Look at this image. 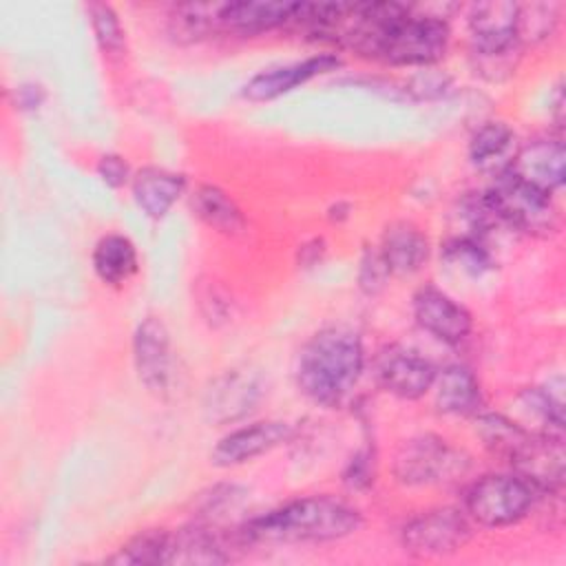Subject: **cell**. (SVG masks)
<instances>
[{
    "label": "cell",
    "mask_w": 566,
    "mask_h": 566,
    "mask_svg": "<svg viewBox=\"0 0 566 566\" xmlns=\"http://www.w3.org/2000/svg\"><path fill=\"white\" fill-rule=\"evenodd\" d=\"M365 367L360 336L343 325L323 327L296 354L294 380L298 391L316 405L336 407L356 387Z\"/></svg>",
    "instance_id": "cell-1"
},
{
    "label": "cell",
    "mask_w": 566,
    "mask_h": 566,
    "mask_svg": "<svg viewBox=\"0 0 566 566\" xmlns=\"http://www.w3.org/2000/svg\"><path fill=\"white\" fill-rule=\"evenodd\" d=\"M360 524L363 517L349 502L332 495H307L248 520L239 535L254 544L334 542L356 533Z\"/></svg>",
    "instance_id": "cell-2"
},
{
    "label": "cell",
    "mask_w": 566,
    "mask_h": 566,
    "mask_svg": "<svg viewBox=\"0 0 566 566\" xmlns=\"http://www.w3.org/2000/svg\"><path fill=\"white\" fill-rule=\"evenodd\" d=\"M449 22L427 7L407 4L405 13L387 31L376 60L391 66H431L449 49Z\"/></svg>",
    "instance_id": "cell-3"
},
{
    "label": "cell",
    "mask_w": 566,
    "mask_h": 566,
    "mask_svg": "<svg viewBox=\"0 0 566 566\" xmlns=\"http://www.w3.org/2000/svg\"><path fill=\"white\" fill-rule=\"evenodd\" d=\"M484 197L497 219L511 230L533 237H551L559 230V210L553 197L520 181L509 168L495 175Z\"/></svg>",
    "instance_id": "cell-4"
},
{
    "label": "cell",
    "mask_w": 566,
    "mask_h": 566,
    "mask_svg": "<svg viewBox=\"0 0 566 566\" xmlns=\"http://www.w3.org/2000/svg\"><path fill=\"white\" fill-rule=\"evenodd\" d=\"M537 497L539 491L515 471L489 473L467 489L464 513L480 526H511L528 515Z\"/></svg>",
    "instance_id": "cell-5"
},
{
    "label": "cell",
    "mask_w": 566,
    "mask_h": 566,
    "mask_svg": "<svg viewBox=\"0 0 566 566\" xmlns=\"http://www.w3.org/2000/svg\"><path fill=\"white\" fill-rule=\"evenodd\" d=\"M467 469L469 458L431 433L405 440L394 460V475L407 486L449 484L462 478Z\"/></svg>",
    "instance_id": "cell-6"
},
{
    "label": "cell",
    "mask_w": 566,
    "mask_h": 566,
    "mask_svg": "<svg viewBox=\"0 0 566 566\" xmlns=\"http://www.w3.org/2000/svg\"><path fill=\"white\" fill-rule=\"evenodd\" d=\"M467 24L471 53L480 60V66L484 69L495 60V75L497 71H509L513 66V53L520 44L517 2H475L469 9Z\"/></svg>",
    "instance_id": "cell-7"
},
{
    "label": "cell",
    "mask_w": 566,
    "mask_h": 566,
    "mask_svg": "<svg viewBox=\"0 0 566 566\" xmlns=\"http://www.w3.org/2000/svg\"><path fill=\"white\" fill-rule=\"evenodd\" d=\"M473 535L471 520L464 511L453 506L429 509L413 515L400 531L407 553L416 557H444L462 546Z\"/></svg>",
    "instance_id": "cell-8"
},
{
    "label": "cell",
    "mask_w": 566,
    "mask_h": 566,
    "mask_svg": "<svg viewBox=\"0 0 566 566\" xmlns=\"http://www.w3.org/2000/svg\"><path fill=\"white\" fill-rule=\"evenodd\" d=\"M436 374L438 369L429 358L405 345H387L374 360L376 382L402 400L424 396L433 387Z\"/></svg>",
    "instance_id": "cell-9"
},
{
    "label": "cell",
    "mask_w": 566,
    "mask_h": 566,
    "mask_svg": "<svg viewBox=\"0 0 566 566\" xmlns=\"http://www.w3.org/2000/svg\"><path fill=\"white\" fill-rule=\"evenodd\" d=\"M133 360L139 382L150 394H166L172 380V345L161 318L146 316L133 334Z\"/></svg>",
    "instance_id": "cell-10"
},
{
    "label": "cell",
    "mask_w": 566,
    "mask_h": 566,
    "mask_svg": "<svg viewBox=\"0 0 566 566\" xmlns=\"http://www.w3.org/2000/svg\"><path fill=\"white\" fill-rule=\"evenodd\" d=\"M263 396V385L248 369H228L217 376L203 396V413L208 422L228 424L252 413Z\"/></svg>",
    "instance_id": "cell-11"
},
{
    "label": "cell",
    "mask_w": 566,
    "mask_h": 566,
    "mask_svg": "<svg viewBox=\"0 0 566 566\" xmlns=\"http://www.w3.org/2000/svg\"><path fill=\"white\" fill-rule=\"evenodd\" d=\"M416 323L447 345H460L473 329V318L464 305L436 285H422L413 294Z\"/></svg>",
    "instance_id": "cell-12"
},
{
    "label": "cell",
    "mask_w": 566,
    "mask_h": 566,
    "mask_svg": "<svg viewBox=\"0 0 566 566\" xmlns=\"http://www.w3.org/2000/svg\"><path fill=\"white\" fill-rule=\"evenodd\" d=\"M509 170L524 184L553 195L564 186V142L562 135H539L524 142Z\"/></svg>",
    "instance_id": "cell-13"
},
{
    "label": "cell",
    "mask_w": 566,
    "mask_h": 566,
    "mask_svg": "<svg viewBox=\"0 0 566 566\" xmlns=\"http://www.w3.org/2000/svg\"><path fill=\"white\" fill-rule=\"evenodd\" d=\"M292 424L283 420H259L226 433L210 451V462L214 467H237L250 462L272 449L281 447L292 438Z\"/></svg>",
    "instance_id": "cell-14"
},
{
    "label": "cell",
    "mask_w": 566,
    "mask_h": 566,
    "mask_svg": "<svg viewBox=\"0 0 566 566\" xmlns=\"http://www.w3.org/2000/svg\"><path fill=\"white\" fill-rule=\"evenodd\" d=\"M338 66H340L338 55L321 53V55H312V57H305V60H298L292 64L268 69V71L256 73L243 86V97H248L250 102H270V99H276L323 73L336 71Z\"/></svg>",
    "instance_id": "cell-15"
},
{
    "label": "cell",
    "mask_w": 566,
    "mask_h": 566,
    "mask_svg": "<svg viewBox=\"0 0 566 566\" xmlns=\"http://www.w3.org/2000/svg\"><path fill=\"white\" fill-rule=\"evenodd\" d=\"M296 7L298 2H221L219 27L243 35H256L290 24Z\"/></svg>",
    "instance_id": "cell-16"
},
{
    "label": "cell",
    "mask_w": 566,
    "mask_h": 566,
    "mask_svg": "<svg viewBox=\"0 0 566 566\" xmlns=\"http://www.w3.org/2000/svg\"><path fill=\"white\" fill-rule=\"evenodd\" d=\"M130 188L139 210L150 219H161L184 195L186 179L172 170L146 166L133 175Z\"/></svg>",
    "instance_id": "cell-17"
},
{
    "label": "cell",
    "mask_w": 566,
    "mask_h": 566,
    "mask_svg": "<svg viewBox=\"0 0 566 566\" xmlns=\"http://www.w3.org/2000/svg\"><path fill=\"white\" fill-rule=\"evenodd\" d=\"M429 239L411 221H394L385 228L380 254L391 274H413L429 259Z\"/></svg>",
    "instance_id": "cell-18"
},
{
    "label": "cell",
    "mask_w": 566,
    "mask_h": 566,
    "mask_svg": "<svg viewBox=\"0 0 566 566\" xmlns=\"http://www.w3.org/2000/svg\"><path fill=\"white\" fill-rule=\"evenodd\" d=\"M436 407L451 416H475L482 407V389L475 374L460 363L447 365L436 374Z\"/></svg>",
    "instance_id": "cell-19"
},
{
    "label": "cell",
    "mask_w": 566,
    "mask_h": 566,
    "mask_svg": "<svg viewBox=\"0 0 566 566\" xmlns=\"http://www.w3.org/2000/svg\"><path fill=\"white\" fill-rule=\"evenodd\" d=\"M228 544L219 528L190 524L170 533L168 564H223L230 559Z\"/></svg>",
    "instance_id": "cell-20"
},
{
    "label": "cell",
    "mask_w": 566,
    "mask_h": 566,
    "mask_svg": "<svg viewBox=\"0 0 566 566\" xmlns=\"http://www.w3.org/2000/svg\"><path fill=\"white\" fill-rule=\"evenodd\" d=\"M475 433L493 455L513 464L533 442L537 431H531L502 413L480 411L475 413Z\"/></svg>",
    "instance_id": "cell-21"
},
{
    "label": "cell",
    "mask_w": 566,
    "mask_h": 566,
    "mask_svg": "<svg viewBox=\"0 0 566 566\" xmlns=\"http://www.w3.org/2000/svg\"><path fill=\"white\" fill-rule=\"evenodd\" d=\"M190 208L214 232L234 237L245 230L243 210L219 186H212V184L197 186L195 192L190 195Z\"/></svg>",
    "instance_id": "cell-22"
},
{
    "label": "cell",
    "mask_w": 566,
    "mask_h": 566,
    "mask_svg": "<svg viewBox=\"0 0 566 566\" xmlns=\"http://www.w3.org/2000/svg\"><path fill=\"white\" fill-rule=\"evenodd\" d=\"M93 270L97 279L106 285H124L128 283L137 270H139V259L135 243L124 237V234H104L95 248H93Z\"/></svg>",
    "instance_id": "cell-23"
},
{
    "label": "cell",
    "mask_w": 566,
    "mask_h": 566,
    "mask_svg": "<svg viewBox=\"0 0 566 566\" xmlns=\"http://www.w3.org/2000/svg\"><path fill=\"white\" fill-rule=\"evenodd\" d=\"M515 155V133L504 122H484L469 142V159L493 175L509 168Z\"/></svg>",
    "instance_id": "cell-24"
},
{
    "label": "cell",
    "mask_w": 566,
    "mask_h": 566,
    "mask_svg": "<svg viewBox=\"0 0 566 566\" xmlns=\"http://www.w3.org/2000/svg\"><path fill=\"white\" fill-rule=\"evenodd\" d=\"M168 546L170 533L164 528H148L130 537L124 546L117 548L115 555L108 557L111 564H168Z\"/></svg>",
    "instance_id": "cell-25"
},
{
    "label": "cell",
    "mask_w": 566,
    "mask_h": 566,
    "mask_svg": "<svg viewBox=\"0 0 566 566\" xmlns=\"http://www.w3.org/2000/svg\"><path fill=\"white\" fill-rule=\"evenodd\" d=\"M219 9H221V2L175 4L172 11H170L172 35H177L181 40H201V38H206L210 31L221 29L219 27Z\"/></svg>",
    "instance_id": "cell-26"
},
{
    "label": "cell",
    "mask_w": 566,
    "mask_h": 566,
    "mask_svg": "<svg viewBox=\"0 0 566 566\" xmlns=\"http://www.w3.org/2000/svg\"><path fill=\"white\" fill-rule=\"evenodd\" d=\"M559 20V4L531 2L517 4V40L539 42L548 38Z\"/></svg>",
    "instance_id": "cell-27"
},
{
    "label": "cell",
    "mask_w": 566,
    "mask_h": 566,
    "mask_svg": "<svg viewBox=\"0 0 566 566\" xmlns=\"http://www.w3.org/2000/svg\"><path fill=\"white\" fill-rule=\"evenodd\" d=\"M442 256L451 265H458L462 272L473 274V276L486 272L493 265V256H491L489 248L484 245V241H480L475 237H467V234L447 241L442 248Z\"/></svg>",
    "instance_id": "cell-28"
},
{
    "label": "cell",
    "mask_w": 566,
    "mask_h": 566,
    "mask_svg": "<svg viewBox=\"0 0 566 566\" xmlns=\"http://www.w3.org/2000/svg\"><path fill=\"white\" fill-rule=\"evenodd\" d=\"M88 18L99 49L106 55H122L126 51V33L113 7L104 2H91Z\"/></svg>",
    "instance_id": "cell-29"
},
{
    "label": "cell",
    "mask_w": 566,
    "mask_h": 566,
    "mask_svg": "<svg viewBox=\"0 0 566 566\" xmlns=\"http://www.w3.org/2000/svg\"><path fill=\"white\" fill-rule=\"evenodd\" d=\"M389 274L391 272L380 254V248H365V252L360 256V268H358V287L365 294L374 296V294L382 292Z\"/></svg>",
    "instance_id": "cell-30"
},
{
    "label": "cell",
    "mask_w": 566,
    "mask_h": 566,
    "mask_svg": "<svg viewBox=\"0 0 566 566\" xmlns=\"http://www.w3.org/2000/svg\"><path fill=\"white\" fill-rule=\"evenodd\" d=\"M371 480H374V453L369 449H360L349 460L343 473V482L349 489H365L371 484Z\"/></svg>",
    "instance_id": "cell-31"
},
{
    "label": "cell",
    "mask_w": 566,
    "mask_h": 566,
    "mask_svg": "<svg viewBox=\"0 0 566 566\" xmlns=\"http://www.w3.org/2000/svg\"><path fill=\"white\" fill-rule=\"evenodd\" d=\"M97 175L108 188H122L128 184L130 177V166L122 155H102L97 161Z\"/></svg>",
    "instance_id": "cell-32"
},
{
    "label": "cell",
    "mask_w": 566,
    "mask_h": 566,
    "mask_svg": "<svg viewBox=\"0 0 566 566\" xmlns=\"http://www.w3.org/2000/svg\"><path fill=\"white\" fill-rule=\"evenodd\" d=\"M449 77L444 73H438V71H422L418 75L411 77V88L418 97H438L444 93V88L449 86Z\"/></svg>",
    "instance_id": "cell-33"
},
{
    "label": "cell",
    "mask_w": 566,
    "mask_h": 566,
    "mask_svg": "<svg viewBox=\"0 0 566 566\" xmlns=\"http://www.w3.org/2000/svg\"><path fill=\"white\" fill-rule=\"evenodd\" d=\"M44 99V93L40 86H20L18 88V104L22 108H38Z\"/></svg>",
    "instance_id": "cell-34"
}]
</instances>
